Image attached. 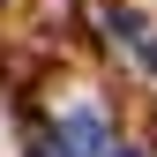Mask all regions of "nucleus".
Wrapping results in <instances>:
<instances>
[{"label": "nucleus", "instance_id": "obj_1", "mask_svg": "<svg viewBox=\"0 0 157 157\" xmlns=\"http://www.w3.org/2000/svg\"><path fill=\"white\" fill-rule=\"evenodd\" d=\"M60 150H67V157H105V150H112V135H105V120H97V112H67Z\"/></svg>", "mask_w": 157, "mask_h": 157}, {"label": "nucleus", "instance_id": "obj_2", "mask_svg": "<svg viewBox=\"0 0 157 157\" xmlns=\"http://www.w3.org/2000/svg\"><path fill=\"white\" fill-rule=\"evenodd\" d=\"M142 67H157V37H150V45H142Z\"/></svg>", "mask_w": 157, "mask_h": 157}, {"label": "nucleus", "instance_id": "obj_3", "mask_svg": "<svg viewBox=\"0 0 157 157\" xmlns=\"http://www.w3.org/2000/svg\"><path fill=\"white\" fill-rule=\"evenodd\" d=\"M105 157H142V150H105Z\"/></svg>", "mask_w": 157, "mask_h": 157}]
</instances>
